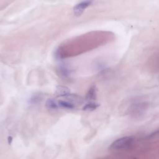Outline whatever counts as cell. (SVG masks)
<instances>
[{"label":"cell","instance_id":"obj_7","mask_svg":"<svg viewBox=\"0 0 159 159\" xmlns=\"http://www.w3.org/2000/svg\"><path fill=\"white\" fill-rule=\"evenodd\" d=\"M45 106L48 109H57L59 107L57 101H56L54 99L52 98H49L45 102Z\"/></svg>","mask_w":159,"mask_h":159},{"label":"cell","instance_id":"obj_11","mask_svg":"<svg viewBox=\"0 0 159 159\" xmlns=\"http://www.w3.org/2000/svg\"><path fill=\"white\" fill-rule=\"evenodd\" d=\"M134 159H136V158H134Z\"/></svg>","mask_w":159,"mask_h":159},{"label":"cell","instance_id":"obj_1","mask_svg":"<svg viewBox=\"0 0 159 159\" xmlns=\"http://www.w3.org/2000/svg\"><path fill=\"white\" fill-rule=\"evenodd\" d=\"M134 142V139L131 137H123L113 142L110 148L112 150H123L130 147Z\"/></svg>","mask_w":159,"mask_h":159},{"label":"cell","instance_id":"obj_8","mask_svg":"<svg viewBox=\"0 0 159 159\" xmlns=\"http://www.w3.org/2000/svg\"><path fill=\"white\" fill-rule=\"evenodd\" d=\"M99 106V104L94 102H89L86 104L83 107V111H93L95 110Z\"/></svg>","mask_w":159,"mask_h":159},{"label":"cell","instance_id":"obj_3","mask_svg":"<svg viewBox=\"0 0 159 159\" xmlns=\"http://www.w3.org/2000/svg\"><path fill=\"white\" fill-rule=\"evenodd\" d=\"M66 101L73 103L75 106L77 105H81L84 102V99L80 95L76 94H69L66 95V96L63 97Z\"/></svg>","mask_w":159,"mask_h":159},{"label":"cell","instance_id":"obj_9","mask_svg":"<svg viewBox=\"0 0 159 159\" xmlns=\"http://www.w3.org/2000/svg\"><path fill=\"white\" fill-rule=\"evenodd\" d=\"M58 71H59V73L60 74V75L61 76H63V78H68L70 76V70H68V68L65 66H60L59 69H58Z\"/></svg>","mask_w":159,"mask_h":159},{"label":"cell","instance_id":"obj_4","mask_svg":"<svg viewBox=\"0 0 159 159\" xmlns=\"http://www.w3.org/2000/svg\"><path fill=\"white\" fill-rule=\"evenodd\" d=\"M70 93V89L65 86H57L55 90V94L58 97H65Z\"/></svg>","mask_w":159,"mask_h":159},{"label":"cell","instance_id":"obj_10","mask_svg":"<svg viewBox=\"0 0 159 159\" xmlns=\"http://www.w3.org/2000/svg\"><path fill=\"white\" fill-rule=\"evenodd\" d=\"M7 142H8L9 144H11L12 143V137H11V136H9L7 137Z\"/></svg>","mask_w":159,"mask_h":159},{"label":"cell","instance_id":"obj_5","mask_svg":"<svg viewBox=\"0 0 159 159\" xmlns=\"http://www.w3.org/2000/svg\"><path fill=\"white\" fill-rule=\"evenodd\" d=\"M96 99V88L94 85H93L91 86L89 90L88 91L86 94L85 99L89 102H91V101H94Z\"/></svg>","mask_w":159,"mask_h":159},{"label":"cell","instance_id":"obj_6","mask_svg":"<svg viewBox=\"0 0 159 159\" xmlns=\"http://www.w3.org/2000/svg\"><path fill=\"white\" fill-rule=\"evenodd\" d=\"M58 105L59 107L63 108V109H73L75 108L76 106L73 104V103L66 101V100H58L57 101Z\"/></svg>","mask_w":159,"mask_h":159},{"label":"cell","instance_id":"obj_2","mask_svg":"<svg viewBox=\"0 0 159 159\" xmlns=\"http://www.w3.org/2000/svg\"><path fill=\"white\" fill-rule=\"evenodd\" d=\"M93 2V0H84L76 4L73 7V12L76 17L80 16L84 10Z\"/></svg>","mask_w":159,"mask_h":159}]
</instances>
